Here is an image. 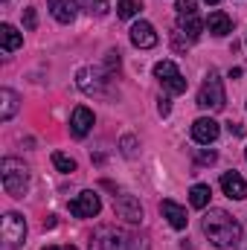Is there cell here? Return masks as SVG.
Returning <instances> with one entry per match:
<instances>
[{"instance_id":"1","label":"cell","mask_w":247,"mask_h":250,"mask_svg":"<svg viewBox=\"0 0 247 250\" xmlns=\"http://www.w3.org/2000/svg\"><path fill=\"white\" fill-rule=\"evenodd\" d=\"M201 230L215 248H236L242 239V224L227 209H209L201 221Z\"/></svg>"},{"instance_id":"2","label":"cell","mask_w":247,"mask_h":250,"mask_svg":"<svg viewBox=\"0 0 247 250\" xmlns=\"http://www.w3.org/2000/svg\"><path fill=\"white\" fill-rule=\"evenodd\" d=\"M0 178H3V189L12 195V198H23L29 192V169L15 160V157H3L0 163Z\"/></svg>"},{"instance_id":"3","label":"cell","mask_w":247,"mask_h":250,"mask_svg":"<svg viewBox=\"0 0 247 250\" xmlns=\"http://www.w3.org/2000/svg\"><path fill=\"white\" fill-rule=\"evenodd\" d=\"M198 105L204 111H221L227 105V93H224V82L218 76V70H209L201 90H198Z\"/></svg>"},{"instance_id":"4","label":"cell","mask_w":247,"mask_h":250,"mask_svg":"<svg viewBox=\"0 0 247 250\" xmlns=\"http://www.w3.org/2000/svg\"><path fill=\"white\" fill-rule=\"evenodd\" d=\"M128 245H131V239L125 236L123 230L102 224V227L90 236V245H87V250H128Z\"/></svg>"},{"instance_id":"5","label":"cell","mask_w":247,"mask_h":250,"mask_svg":"<svg viewBox=\"0 0 247 250\" xmlns=\"http://www.w3.org/2000/svg\"><path fill=\"white\" fill-rule=\"evenodd\" d=\"M26 239V221L18 212L3 215V250H18Z\"/></svg>"},{"instance_id":"6","label":"cell","mask_w":247,"mask_h":250,"mask_svg":"<svg viewBox=\"0 0 247 250\" xmlns=\"http://www.w3.org/2000/svg\"><path fill=\"white\" fill-rule=\"evenodd\" d=\"M154 76H157V82L169 90V93H186V79L184 73L178 70V64L175 62H157L154 64Z\"/></svg>"},{"instance_id":"7","label":"cell","mask_w":247,"mask_h":250,"mask_svg":"<svg viewBox=\"0 0 247 250\" xmlns=\"http://www.w3.org/2000/svg\"><path fill=\"white\" fill-rule=\"evenodd\" d=\"M99 209H102V201H99V195L90 192V189L79 192V195L70 201V212H73L76 218H93V215H99Z\"/></svg>"},{"instance_id":"8","label":"cell","mask_w":247,"mask_h":250,"mask_svg":"<svg viewBox=\"0 0 247 250\" xmlns=\"http://www.w3.org/2000/svg\"><path fill=\"white\" fill-rule=\"evenodd\" d=\"M108 70L105 67H82L79 73H76V84L84 90V93H99L102 90V84L108 82Z\"/></svg>"},{"instance_id":"9","label":"cell","mask_w":247,"mask_h":250,"mask_svg":"<svg viewBox=\"0 0 247 250\" xmlns=\"http://www.w3.org/2000/svg\"><path fill=\"white\" fill-rule=\"evenodd\" d=\"M114 212H117L120 218H125L128 224H140V221H143V207H140V201H137L134 195H128V192L114 195Z\"/></svg>"},{"instance_id":"10","label":"cell","mask_w":247,"mask_h":250,"mask_svg":"<svg viewBox=\"0 0 247 250\" xmlns=\"http://www.w3.org/2000/svg\"><path fill=\"white\" fill-rule=\"evenodd\" d=\"M218 134H221V125L215 123L212 117H201V120L192 123V140H195L198 146H209V143H215Z\"/></svg>"},{"instance_id":"11","label":"cell","mask_w":247,"mask_h":250,"mask_svg":"<svg viewBox=\"0 0 247 250\" xmlns=\"http://www.w3.org/2000/svg\"><path fill=\"white\" fill-rule=\"evenodd\" d=\"M157 32H154V26L148 23V21H137L134 26H131V44L134 47H140V50H151V47H157Z\"/></svg>"},{"instance_id":"12","label":"cell","mask_w":247,"mask_h":250,"mask_svg":"<svg viewBox=\"0 0 247 250\" xmlns=\"http://www.w3.org/2000/svg\"><path fill=\"white\" fill-rule=\"evenodd\" d=\"M221 189H224V195L233 198V201H245L247 198V181L239 172H224V175H221Z\"/></svg>"},{"instance_id":"13","label":"cell","mask_w":247,"mask_h":250,"mask_svg":"<svg viewBox=\"0 0 247 250\" xmlns=\"http://www.w3.org/2000/svg\"><path fill=\"white\" fill-rule=\"evenodd\" d=\"M90 128H93V111L84 108V105H79V108L73 111V117H70V134L82 140V137H87Z\"/></svg>"},{"instance_id":"14","label":"cell","mask_w":247,"mask_h":250,"mask_svg":"<svg viewBox=\"0 0 247 250\" xmlns=\"http://www.w3.org/2000/svg\"><path fill=\"white\" fill-rule=\"evenodd\" d=\"M160 212H163V218H166V221H169V224H172L175 230H184L186 224H189V218H186V209L181 207V204L169 201V198H166V201L160 204Z\"/></svg>"},{"instance_id":"15","label":"cell","mask_w":247,"mask_h":250,"mask_svg":"<svg viewBox=\"0 0 247 250\" xmlns=\"http://www.w3.org/2000/svg\"><path fill=\"white\" fill-rule=\"evenodd\" d=\"M18 108H21V96H18L15 90L3 87V90H0V123H9Z\"/></svg>"},{"instance_id":"16","label":"cell","mask_w":247,"mask_h":250,"mask_svg":"<svg viewBox=\"0 0 247 250\" xmlns=\"http://www.w3.org/2000/svg\"><path fill=\"white\" fill-rule=\"evenodd\" d=\"M204 29H206V21H201L198 15H186V18H181V21H178V32H181V35H186L189 41H198Z\"/></svg>"},{"instance_id":"17","label":"cell","mask_w":247,"mask_h":250,"mask_svg":"<svg viewBox=\"0 0 247 250\" xmlns=\"http://www.w3.org/2000/svg\"><path fill=\"white\" fill-rule=\"evenodd\" d=\"M50 3V12H53V18L59 21V23H73V18H76V0H47Z\"/></svg>"},{"instance_id":"18","label":"cell","mask_w":247,"mask_h":250,"mask_svg":"<svg viewBox=\"0 0 247 250\" xmlns=\"http://www.w3.org/2000/svg\"><path fill=\"white\" fill-rule=\"evenodd\" d=\"M206 29H209L212 35L224 38V35H230V32H233V21H230V15H227V12H212V15L206 18Z\"/></svg>"},{"instance_id":"19","label":"cell","mask_w":247,"mask_h":250,"mask_svg":"<svg viewBox=\"0 0 247 250\" xmlns=\"http://www.w3.org/2000/svg\"><path fill=\"white\" fill-rule=\"evenodd\" d=\"M0 44H3L6 53H12V50H18V47L23 44V35H21L12 23H3V26H0Z\"/></svg>"},{"instance_id":"20","label":"cell","mask_w":247,"mask_h":250,"mask_svg":"<svg viewBox=\"0 0 247 250\" xmlns=\"http://www.w3.org/2000/svg\"><path fill=\"white\" fill-rule=\"evenodd\" d=\"M209 195H212V189L206 187V184H195V187L189 189V204L195 209H204L209 204Z\"/></svg>"},{"instance_id":"21","label":"cell","mask_w":247,"mask_h":250,"mask_svg":"<svg viewBox=\"0 0 247 250\" xmlns=\"http://www.w3.org/2000/svg\"><path fill=\"white\" fill-rule=\"evenodd\" d=\"M140 9H143V3H140V0H120V3H117V15L125 18V21H128V18H137V15H140Z\"/></svg>"},{"instance_id":"22","label":"cell","mask_w":247,"mask_h":250,"mask_svg":"<svg viewBox=\"0 0 247 250\" xmlns=\"http://www.w3.org/2000/svg\"><path fill=\"white\" fill-rule=\"evenodd\" d=\"M53 166L64 172V175H70V172H76V160L70 157V154H64V151H53Z\"/></svg>"},{"instance_id":"23","label":"cell","mask_w":247,"mask_h":250,"mask_svg":"<svg viewBox=\"0 0 247 250\" xmlns=\"http://www.w3.org/2000/svg\"><path fill=\"white\" fill-rule=\"evenodd\" d=\"M84 3V9L90 12V15H105L108 12V3L105 0H82Z\"/></svg>"},{"instance_id":"24","label":"cell","mask_w":247,"mask_h":250,"mask_svg":"<svg viewBox=\"0 0 247 250\" xmlns=\"http://www.w3.org/2000/svg\"><path fill=\"white\" fill-rule=\"evenodd\" d=\"M198 12V0H178V15L186 18V15H195Z\"/></svg>"},{"instance_id":"25","label":"cell","mask_w":247,"mask_h":250,"mask_svg":"<svg viewBox=\"0 0 247 250\" xmlns=\"http://www.w3.org/2000/svg\"><path fill=\"white\" fill-rule=\"evenodd\" d=\"M120 146H123V154H125V157H134V154H137V140H134L131 134H125Z\"/></svg>"},{"instance_id":"26","label":"cell","mask_w":247,"mask_h":250,"mask_svg":"<svg viewBox=\"0 0 247 250\" xmlns=\"http://www.w3.org/2000/svg\"><path fill=\"white\" fill-rule=\"evenodd\" d=\"M23 26H26L29 32L38 26V15H35V9H32V6H29V9H23Z\"/></svg>"},{"instance_id":"27","label":"cell","mask_w":247,"mask_h":250,"mask_svg":"<svg viewBox=\"0 0 247 250\" xmlns=\"http://www.w3.org/2000/svg\"><path fill=\"white\" fill-rule=\"evenodd\" d=\"M215 160H218V154H215L212 148H209V151H206V148L198 151V163H215Z\"/></svg>"},{"instance_id":"28","label":"cell","mask_w":247,"mask_h":250,"mask_svg":"<svg viewBox=\"0 0 247 250\" xmlns=\"http://www.w3.org/2000/svg\"><path fill=\"white\" fill-rule=\"evenodd\" d=\"M157 111H160V117H169V111H172V102H169V99L163 96V99L157 102Z\"/></svg>"},{"instance_id":"29","label":"cell","mask_w":247,"mask_h":250,"mask_svg":"<svg viewBox=\"0 0 247 250\" xmlns=\"http://www.w3.org/2000/svg\"><path fill=\"white\" fill-rule=\"evenodd\" d=\"M44 250H76V248L73 245H64V248L62 245H50V248H44Z\"/></svg>"},{"instance_id":"30","label":"cell","mask_w":247,"mask_h":250,"mask_svg":"<svg viewBox=\"0 0 247 250\" xmlns=\"http://www.w3.org/2000/svg\"><path fill=\"white\" fill-rule=\"evenodd\" d=\"M206 3H212V6H215V3H221V0H206Z\"/></svg>"},{"instance_id":"31","label":"cell","mask_w":247,"mask_h":250,"mask_svg":"<svg viewBox=\"0 0 247 250\" xmlns=\"http://www.w3.org/2000/svg\"><path fill=\"white\" fill-rule=\"evenodd\" d=\"M245 160H247V148H245Z\"/></svg>"}]
</instances>
